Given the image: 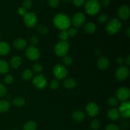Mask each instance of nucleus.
<instances>
[{"label": "nucleus", "instance_id": "1", "mask_svg": "<svg viewBox=\"0 0 130 130\" xmlns=\"http://www.w3.org/2000/svg\"><path fill=\"white\" fill-rule=\"evenodd\" d=\"M53 24L57 29L61 30H67L71 24L69 17L64 13H58L55 16L53 20Z\"/></svg>", "mask_w": 130, "mask_h": 130}, {"label": "nucleus", "instance_id": "2", "mask_svg": "<svg viewBox=\"0 0 130 130\" xmlns=\"http://www.w3.org/2000/svg\"><path fill=\"white\" fill-rule=\"evenodd\" d=\"M85 8L88 15L93 16L99 13L101 6L98 0H87L85 3Z\"/></svg>", "mask_w": 130, "mask_h": 130}, {"label": "nucleus", "instance_id": "3", "mask_svg": "<svg viewBox=\"0 0 130 130\" xmlns=\"http://www.w3.org/2000/svg\"><path fill=\"white\" fill-rule=\"evenodd\" d=\"M122 27V23L119 19H111L107 23L106 27L107 32L109 35H114L120 31Z\"/></svg>", "mask_w": 130, "mask_h": 130}, {"label": "nucleus", "instance_id": "4", "mask_svg": "<svg viewBox=\"0 0 130 130\" xmlns=\"http://www.w3.org/2000/svg\"><path fill=\"white\" fill-rule=\"evenodd\" d=\"M70 46L67 41H60L54 47V52L58 57H64L67 55L69 50Z\"/></svg>", "mask_w": 130, "mask_h": 130}, {"label": "nucleus", "instance_id": "5", "mask_svg": "<svg viewBox=\"0 0 130 130\" xmlns=\"http://www.w3.org/2000/svg\"><path fill=\"white\" fill-rule=\"evenodd\" d=\"M53 74L57 80L63 79L67 76V70L64 66L61 64H57L53 69Z\"/></svg>", "mask_w": 130, "mask_h": 130}, {"label": "nucleus", "instance_id": "6", "mask_svg": "<svg viewBox=\"0 0 130 130\" xmlns=\"http://www.w3.org/2000/svg\"><path fill=\"white\" fill-rule=\"evenodd\" d=\"M25 55L27 58L32 61L38 60L41 56L39 49L34 46H30L28 47L25 51Z\"/></svg>", "mask_w": 130, "mask_h": 130}, {"label": "nucleus", "instance_id": "7", "mask_svg": "<svg viewBox=\"0 0 130 130\" xmlns=\"http://www.w3.org/2000/svg\"><path fill=\"white\" fill-rule=\"evenodd\" d=\"M32 84L38 90H43L47 86V80L44 75H37L32 79Z\"/></svg>", "mask_w": 130, "mask_h": 130}, {"label": "nucleus", "instance_id": "8", "mask_svg": "<svg viewBox=\"0 0 130 130\" xmlns=\"http://www.w3.org/2000/svg\"><path fill=\"white\" fill-rule=\"evenodd\" d=\"M24 22L27 27L32 28L38 23V17L34 13L27 12L24 17Z\"/></svg>", "mask_w": 130, "mask_h": 130}, {"label": "nucleus", "instance_id": "9", "mask_svg": "<svg viewBox=\"0 0 130 130\" xmlns=\"http://www.w3.org/2000/svg\"><path fill=\"white\" fill-rule=\"evenodd\" d=\"M129 74V71L128 68L125 66H120L117 69L115 73V77L119 81H123L126 79Z\"/></svg>", "mask_w": 130, "mask_h": 130}, {"label": "nucleus", "instance_id": "10", "mask_svg": "<svg viewBox=\"0 0 130 130\" xmlns=\"http://www.w3.org/2000/svg\"><path fill=\"white\" fill-rule=\"evenodd\" d=\"M86 21V17L83 13L77 12L73 16L72 20V24L75 27H81L84 25Z\"/></svg>", "mask_w": 130, "mask_h": 130}, {"label": "nucleus", "instance_id": "11", "mask_svg": "<svg viewBox=\"0 0 130 130\" xmlns=\"http://www.w3.org/2000/svg\"><path fill=\"white\" fill-rule=\"evenodd\" d=\"M116 96L118 100L122 102L128 101L130 96V91L128 88L121 87L118 90Z\"/></svg>", "mask_w": 130, "mask_h": 130}, {"label": "nucleus", "instance_id": "12", "mask_svg": "<svg viewBox=\"0 0 130 130\" xmlns=\"http://www.w3.org/2000/svg\"><path fill=\"white\" fill-rule=\"evenodd\" d=\"M119 114L124 118L130 117V102L129 101L123 102L119 108Z\"/></svg>", "mask_w": 130, "mask_h": 130}, {"label": "nucleus", "instance_id": "13", "mask_svg": "<svg viewBox=\"0 0 130 130\" xmlns=\"http://www.w3.org/2000/svg\"><path fill=\"white\" fill-rule=\"evenodd\" d=\"M86 112L90 117H95L99 114V109L97 104L95 102H90L86 107Z\"/></svg>", "mask_w": 130, "mask_h": 130}, {"label": "nucleus", "instance_id": "14", "mask_svg": "<svg viewBox=\"0 0 130 130\" xmlns=\"http://www.w3.org/2000/svg\"><path fill=\"white\" fill-rule=\"evenodd\" d=\"M130 11L129 6L124 5L118 9V15L119 19L123 20H128L129 17Z\"/></svg>", "mask_w": 130, "mask_h": 130}, {"label": "nucleus", "instance_id": "15", "mask_svg": "<svg viewBox=\"0 0 130 130\" xmlns=\"http://www.w3.org/2000/svg\"><path fill=\"white\" fill-rule=\"evenodd\" d=\"M109 66V60L106 57H101L97 61V67L102 71L107 69Z\"/></svg>", "mask_w": 130, "mask_h": 130}, {"label": "nucleus", "instance_id": "16", "mask_svg": "<svg viewBox=\"0 0 130 130\" xmlns=\"http://www.w3.org/2000/svg\"><path fill=\"white\" fill-rule=\"evenodd\" d=\"M13 44L17 50H20L24 49L27 46V41L24 38H17L14 40Z\"/></svg>", "mask_w": 130, "mask_h": 130}, {"label": "nucleus", "instance_id": "17", "mask_svg": "<svg viewBox=\"0 0 130 130\" xmlns=\"http://www.w3.org/2000/svg\"><path fill=\"white\" fill-rule=\"evenodd\" d=\"M72 118L77 123H81L85 119V114L81 110H76L72 114Z\"/></svg>", "mask_w": 130, "mask_h": 130}, {"label": "nucleus", "instance_id": "18", "mask_svg": "<svg viewBox=\"0 0 130 130\" xmlns=\"http://www.w3.org/2000/svg\"><path fill=\"white\" fill-rule=\"evenodd\" d=\"M107 116L110 120L115 121L119 119L120 114L118 109L116 108H111L107 111Z\"/></svg>", "mask_w": 130, "mask_h": 130}, {"label": "nucleus", "instance_id": "19", "mask_svg": "<svg viewBox=\"0 0 130 130\" xmlns=\"http://www.w3.org/2000/svg\"><path fill=\"white\" fill-rule=\"evenodd\" d=\"M10 52V46L6 42L0 41V55H6Z\"/></svg>", "mask_w": 130, "mask_h": 130}, {"label": "nucleus", "instance_id": "20", "mask_svg": "<svg viewBox=\"0 0 130 130\" xmlns=\"http://www.w3.org/2000/svg\"><path fill=\"white\" fill-rule=\"evenodd\" d=\"M10 103L7 100H0V113H6L10 110Z\"/></svg>", "mask_w": 130, "mask_h": 130}, {"label": "nucleus", "instance_id": "21", "mask_svg": "<svg viewBox=\"0 0 130 130\" xmlns=\"http://www.w3.org/2000/svg\"><path fill=\"white\" fill-rule=\"evenodd\" d=\"M63 85L67 89L74 88L76 86V81L72 77H69L63 81Z\"/></svg>", "mask_w": 130, "mask_h": 130}, {"label": "nucleus", "instance_id": "22", "mask_svg": "<svg viewBox=\"0 0 130 130\" xmlns=\"http://www.w3.org/2000/svg\"><path fill=\"white\" fill-rule=\"evenodd\" d=\"M22 62V59L21 57H19V56H16V57H13L10 60V66H11L13 69H18L21 65Z\"/></svg>", "mask_w": 130, "mask_h": 130}, {"label": "nucleus", "instance_id": "23", "mask_svg": "<svg viewBox=\"0 0 130 130\" xmlns=\"http://www.w3.org/2000/svg\"><path fill=\"white\" fill-rule=\"evenodd\" d=\"M84 30L88 34H93L96 30V26L94 23L88 22L84 27Z\"/></svg>", "mask_w": 130, "mask_h": 130}, {"label": "nucleus", "instance_id": "24", "mask_svg": "<svg viewBox=\"0 0 130 130\" xmlns=\"http://www.w3.org/2000/svg\"><path fill=\"white\" fill-rule=\"evenodd\" d=\"M8 63L3 59H0V74H6L9 71Z\"/></svg>", "mask_w": 130, "mask_h": 130}, {"label": "nucleus", "instance_id": "25", "mask_svg": "<svg viewBox=\"0 0 130 130\" xmlns=\"http://www.w3.org/2000/svg\"><path fill=\"white\" fill-rule=\"evenodd\" d=\"M33 77V71L30 69H25L22 73V78L24 81H28Z\"/></svg>", "mask_w": 130, "mask_h": 130}, {"label": "nucleus", "instance_id": "26", "mask_svg": "<svg viewBox=\"0 0 130 130\" xmlns=\"http://www.w3.org/2000/svg\"><path fill=\"white\" fill-rule=\"evenodd\" d=\"M25 104V99L21 96H17L13 100V104L16 107H21Z\"/></svg>", "mask_w": 130, "mask_h": 130}, {"label": "nucleus", "instance_id": "27", "mask_svg": "<svg viewBox=\"0 0 130 130\" xmlns=\"http://www.w3.org/2000/svg\"><path fill=\"white\" fill-rule=\"evenodd\" d=\"M24 130H36L37 124L33 121H29L26 122L23 127Z\"/></svg>", "mask_w": 130, "mask_h": 130}, {"label": "nucleus", "instance_id": "28", "mask_svg": "<svg viewBox=\"0 0 130 130\" xmlns=\"http://www.w3.org/2000/svg\"><path fill=\"white\" fill-rule=\"evenodd\" d=\"M73 63V60L72 57L69 55H66L63 58V63L65 67H69Z\"/></svg>", "mask_w": 130, "mask_h": 130}, {"label": "nucleus", "instance_id": "29", "mask_svg": "<svg viewBox=\"0 0 130 130\" xmlns=\"http://www.w3.org/2000/svg\"><path fill=\"white\" fill-rule=\"evenodd\" d=\"M119 100H118V99L115 96H112V97L109 98V100H108V104L109 105H110L111 107H116L119 104Z\"/></svg>", "mask_w": 130, "mask_h": 130}, {"label": "nucleus", "instance_id": "30", "mask_svg": "<svg viewBox=\"0 0 130 130\" xmlns=\"http://www.w3.org/2000/svg\"><path fill=\"white\" fill-rule=\"evenodd\" d=\"M37 31L41 34H47L48 32V28L45 26V25H43V24H39L38 27H37Z\"/></svg>", "mask_w": 130, "mask_h": 130}, {"label": "nucleus", "instance_id": "31", "mask_svg": "<svg viewBox=\"0 0 130 130\" xmlns=\"http://www.w3.org/2000/svg\"><path fill=\"white\" fill-rule=\"evenodd\" d=\"M90 127L93 130H97L100 127V123L98 119H95L91 121L90 124Z\"/></svg>", "mask_w": 130, "mask_h": 130}, {"label": "nucleus", "instance_id": "32", "mask_svg": "<svg viewBox=\"0 0 130 130\" xmlns=\"http://www.w3.org/2000/svg\"><path fill=\"white\" fill-rule=\"evenodd\" d=\"M43 67L41 64L39 63H34L32 66V71L36 73H41L43 71Z\"/></svg>", "mask_w": 130, "mask_h": 130}, {"label": "nucleus", "instance_id": "33", "mask_svg": "<svg viewBox=\"0 0 130 130\" xmlns=\"http://www.w3.org/2000/svg\"><path fill=\"white\" fill-rule=\"evenodd\" d=\"M32 6V0H24L22 2V7L24 8L26 10L31 8Z\"/></svg>", "mask_w": 130, "mask_h": 130}, {"label": "nucleus", "instance_id": "34", "mask_svg": "<svg viewBox=\"0 0 130 130\" xmlns=\"http://www.w3.org/2000/svg\"><path fill=\"white\" fill-rule=\"evenodd\" d=\"M108 20V16L106 14H100L97 17V20L100 24H104Z\"/></svg>", "mask_w": 130, "mask_h": 130}, {"label": "nucleus", "instance_id": "35", "mask_svg": "<svg viewBox=\"0 0 130 130\" xmlns=\"http://www.w3.org/2000/svg\"><path fill=\"white\" fill-rule=\"evenodd\" d=\"M60 83L57 79H53L51 81L50 83V87L52 89V90H57L59 88Z\"/></svg>", "mask_w": 130, "mask_h": 130}, {"label": "nucleus", "instance_id": "36", "mask_svg": "<svg viewBox=\"0 0 130 130\" xmlns=\"http://www.w3.org/2000/svg\"><path fill=\"white\" fill-rule=\"evenodd\" d=\"M67 32L69 36V38H73L77 35V30L75 28H71V29H68Z\"/></svg>", "mask_w": 130, "mask_h": 130}, {"label": "nucleus", "instance_id": "37", "mask_svg": "<svg viewBox=\"0 0 130 130\" xmlns=\"http://www.w3.org/2000/svg\"><path fill=\"white\" fill-rule=\"evenodd\" d=\"M59 0H48L49 6L52 8H56L59 5Z\"/></svg>", "mask_w": 130, "mask_h": 130}, {"label": "nucleus", "instance_id": "38", "mask_svg": "<svg viewBox=\"0 0 130 130\" xmlns=\"http://www.w3.org/2000/svg\"><path fill=\"white\" fill-rule=\"evenodd\" d=\"M59 38L61 39V41H67L69 38L67 30H61L59 34Z\"/></svg>", "mask_w": 130, "mask_h": 130}, {"label": "nucleus", "instance_id": "39", "mask_svg": "<svg viewBox=\"0 0 130 130\" xmlns=\"http://www.w3.org/2000/svg\"><path fill=\"white\" fill-rule=\"evenodd\" d=\"M13 77L11 76V74H7L5 76V78H4V81L5 83L7 85H11L13 83Z\"/></svg>", "mask_w": 130, "mask_h": 130}, {"label": "nucleus", "instance_id": "40", "mask_svg": "<svg viewBox=\"0 0 130 130\" xmlns=\"http://www.w3.org/2000/svg\"><path fill=\"white\" fill-rule=\"evenodd\" d=\"M7 94V88L2 83H0V97L5 96Z\"/></svg>", "mask_w": 130, "mask_h": 130}, {"label": "nucleus", "instance_id": "41", "mask_svg": "<svg viewBox=\"0 0 130 130\" xmlns=\"http://www.w3.org/2000/svg\"><path fill=\"white\" fill-rule=\"evenodd\" d=\"M39 38L36 35L32 36L30 38V43L32 44V46H34L36 45V44H38V43H39Z\"/></svg>", "mask_w": 130, "mask_h": 130}, {"label": "nucleus", "instance_id": "42", "mask_svg": "<svg viewBox=\"0 0 130 130\" xmlns=\"http://www.w3.org/2000/svg\"><path fill=\"white\" fill-rule=\"evenodd\" d=\"M105 130H120V128L118 126L115 124H108L105 128Z\"/></svg>", "mask_w": 130, "mask_h": 130}, {"label": "nucleus", "instance_id": "43", "mask_svg": "<svg viewBox=\"0 0 130 130\" xmlns=\"http://www.w3.org/2000/svg\"><path fill=\"white\" fill-rule=\"evenodd\" d=\"M85 0H73V3L77 7H81L85 5Z\"/></svg>", "mask_w": 130, "mask_h": 130}, {"label": "nucleus", "instance_id": "44", "mask_svg": "<svg viewBox=\"0 0 130 130\" xmlns=\"http://www.w3.org/2000/svg\"><path fill=\"white\" fill-rule=\"evenodd\" d=\"M17 11H18V13H19V15H21V16H23V17L25 16V14L27 13V10H25L24 8H23L22 6H21V7L19 8L18 9Z\"/></svg>", "mask_w": 130, "mask_h": 130}, {"label": "nucleus", "instance_id": "45", "mask_svg": "<svg viewBox=\"0 0 130 130\" xmlns=\"http://www.w3.org/2000/svg\"><path fill=\"white\" fill-rule=\"evenodd\" d=\"M110 0H101V2H100V6H102L104 8L107 7L110 4Z\"/></svg>", "mask_w": 130, "mask_h": 130}, {"label": "nucleus", "instance_id": "46", "mask_svg": "<svg viewBox=\"0 0 130 130\" xmlns=\"http://www.w3.org/2000/svg\"><path fill=\"white\" fill-rule=\"evenodd\" d=\"M116 62L118 65L121 66L124 63V58L122 57H118L116 59Z\"/></svg>", "mask_w": 130, "mask_h": 130}, {"label": "nucleus", "instance_id": "47", "mask_svg": "<svg viewBox=\"0 0 130 130\" xmlns=\"http://www.w3.org/2000/svg\"><path fill=\"white\" fill-rule=\"evenodd\" d=\"M125 62L126 63V64L128 65V66L130 65V55H128L127 56L126 58Z\"/></svg>", "mask_w": 130, "mask_h": 130}, {"label": "nucleus", "instance_id": "48", "mask_svg": "<svg viewBox=\"0 0 130 130\" xmlns=\"http://www.w3.org/2000/svg\"><path fill=\"white\" fill-rule=\"evenodd\" d=\"M125 34L128 37L130 36V28L129 27L127 28L126 30H125Z\"/></svg>", "mask_w": 130, "mask_h": 130}, {"label": "nucleus", "instance_id": "49", "mask_svg": "<svg viewBox=\"0 0 130 130\" xmlns=\"http://www.w3.org/2000/svg\"><path fill=\"white\" fill-rule=\"evenodd\" d=\"M95 54H96V55L99 56L100 55H101V50H99V49H97V50H95Z\"/></svg>", "mask_w": 130, "mask_h": 130}, {"label": "nucleus", "instance_id": "50", "mask_svg": "<svg viewBox=\"0 0 130 130\" xmlns=\"http://www.w3.org/2000/svg\"><path fill=\"white\" fill-rule=\"evenodd\" d=\"M63 1H65V2H68L69 1V0H63Z\"/></svg>", "mask_w": 130, "mask_h": 130}, {"label": "nucleus", "instance_id": "51", "mask_svg": "<svg viewBox=\"0 0 130 130\" xmlns=\"http://www.w3.org/2000/svg\"><path fill=\"white\" fill-rule=\"evenodd\" d=\"M1 35L0 34V41H1Z\"/></svg>", "mask_w": 130, "mask_h": 130}, {"label": "nucleus", "instance_id": "52", "mask_svg": "<svg viewBox=\"0 0 130 130\" xmlns=\"http://www.w3.org/2000/svg\"><path fill=\"white\" fill-rule=\"evenodd\" d=\"M14 130H17V129H14Z\"/></svg>", "mask_w": 130, "mask_h": 130}]
</instances>
